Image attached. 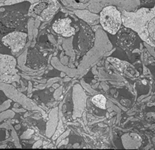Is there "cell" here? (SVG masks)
<instances>
[{
  "label": "cell",
  "instance_id": "cell-9",
  "mask_svg": "<svg viewBox=\"0 0 155 150\" xmlns=\"http://www.w3.org/2000/svg\"><path fill=\"white\" fill-rule=\"evenodd\" d=\"M26 66L31 70H40L47 66V60L45 56L38 49L34 48L28 50Z\"/></svg>",
  "mask_w": 155,
  "mask_h": 150
},
{
  "label": "cell",
  "instance_id": "cell-14",
  "mask_svg": "<svg viewBox=\"0 0 155 150\" xmlns=\"http://www.w3.org/2000/svg\"><path fill=\"white\" fill-rule=\"evenodd\" d=\"M8 0H0V3L2 4V6H3L4 5V3H5V2H7Z\"/></svg>",
  "mask_w": 155,
  "mask_h": 150
},
{
  "label": "cell",
  "instance_id": "cell-1",
  "mask_svg": "<svg viewBox=\"0 0 155 150\" xmlns=\"http://www.w3.org/2000/svg\"><path fill=\"white\" fill-rule=\"evenodd\" d=\"M121 13L123 26L133 30L143 41L155 48V4L152 8L123 10Z\"/></svg>",
  "mask_w": 155,
  "mask_h": 150
},
{
  "label": "cell",
  "instance_id": "cell-4",
  "mask_svg": "<svg viewBox=\"0 0 155 150\" xmlns=\"http://www.w3.org/2000/svg\"><path fill=\"white\" fill-rule=\"evenodd\" d=\"M60 2L70 10H86L96 14L100 12L104 7L110 5L112 0H60Z\"/></svg>",
  "mask_w": 155,
  "mask_h": 150
},
{
  "label": "cell",
  "instance_id": "cell-5",
  "mask_svg": "<svg viewBox=\"0 0 155 150\" xmlns=\"http://www.w3.org/2000/svg\"><path fill=\"white\" fill-rule=\"evenodd\" d=\"M16 63L12 56L0 54V82H12L19 79Z\"/></svg>",
  "mask_w": 155,
  "mask_h": 150
},
{
  "label": "cell",
  "instance_id": "cell-3",
  "mask_svg": "<svg viewBox=\"0 0 155 150\" xmlns=\"http://www.w3.org/2000/svg\"><path fill=\"white\" fill-rule=\"evenodd\" d=\"M99 22L106 31L116 34L123 26L121 12L115 5H107L100 12Z\"/></svg>",
  "mask_w": 155,
  "mask_h": 150
},
{
  "label": "cell",
  "instance_id": "cell-6",
  "mask_svg": "<svg viewBox=\"0 0 155 150\" xmlns=\"http://www.w3.org/2000/svg\"><path fill=\"white\" fill-rule=\"evenodd\" d=\"M0 21L7 28L14 31H26L28 21L22 13L18 11L8 12L1 16Z\"/></svg>",
  "mask_w": 155,
  "mask_h": 150
},
{
  "label": "cell",
  "instance_id": "cell-11",
  "mask_svg": "<svg viewBox=\"0 0 155 150\" xmlns=\"http://www.w3.org/2000/svg\"><path fill=\"white\" fill-rule=\"evenodd\" d=\"M92 102L97 106V107L101 109H106V103H107V99L102 94H97L95 95L94 97L92 98Z\"/></svg>",
  "mask_w": 155,
  "mask_h": 150
},
{
  "label": "cell",
  "instance_id": "cell-7",
  "mask_svg": "<svg viewBox=\"0 0 155 150\" xmlns=\"http://www.w3.org/2000/svg\"><path fill=\"white\" fill-rule=\"evenodd\" d=\"M28 34L25 31H14L8 33L2 38V42L9 48L12 53H18L25 46Z\"/></svg>",
  "mask_w": 155,
  "mask_h": 150
},
{
  "label": "cell",
  "instance_id": "cell-2",
  "mask_svg": "<svg viewBox=\"0 0 155 150\" xmlns=\"http://www.w3.org/2000/svg\"><path fill=\"white\" fill-rule=\"evenodd\" d=\"M58 0H40L32 3L28 9V15L45 22L51 20L60 9Z\"/></svg>",
  "mask_w": 155,
  "mask_h": 150
},
{
  "label": "cell",
  "instance_id": "cell-10",
  "mask_svg": "<svg viewBox=\"0 0 155 150\" xmlns=\"http://www.w3.org/2000/svg\"><path fill=\"white\" fill-rule=\"evenodd\" d=\"M52 28L56 34L64 37H72L76 33L75 28L71 25V20L68 18L56 20Z\"/></svg>",
  "mask_w": 155,
  "mask_h": 150
},
{
  "label": "cell",
  "instance_id": "cell-12",
  "mask_svg": "<svg viewBox=\"0 0 155 150\" xmlns=\"http://www.w3.org/2000/svg\"><path fill=\"white\" fill-rule=\"evenodd\" d=\"M38 1H40V0H8L7 2H5V3H4V5H14V4L20 3V2H29L30 3L32 4L36 2H38Z\"/></svg>",
  "mask_w": 155,
  "mask_h": 150
},
{
  "label": "cell",
  "instance_id": "cell-13",
  "mask_svg": "<svg viewBox=\"0 0 155 150\" xmlns=\"http://www.w3.org/2000/svg\"><path fill=\"white\" fill-rule=\"evenodd\" d=\"M155 0H141V2L142 3L144 4H148V3H151V2H154Z\"/></svg>",
  "mask_w": 155,
  "mask_h": 150
},
{
  "label": "cell",
  "instance_id": "cell-8",
  "mask_svg": "<svg viewBox=\"0 0 155 150\" xmlns=\"http://www.w3.org/2000/svg\"><path fill=\"white\" fill-rule=\"evenodd\" d=\"M116 43L121 49L129 50L135 45L137 40L138 34L135 31L128 27H123L118 31Z\"/></svg>",
  "mask_w": 155,
  "mask_h": 150
}]
</instances>
